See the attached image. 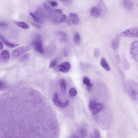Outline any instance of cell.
<instances>
[{
    "instance_id": "3",
    "label": "cell",
    "mask_w": 138,
    "mask_h": 138,
    "mask_svg": "<svg viewBox=\"0 0 138 138\" xmlns=\"http://www.w3.org/2000/svg\"><path fill=\"white\" fill-rule=\"evenodd\" d=\"M120 35L124 37H138V27L130 28L122 32Z\"/></svg>"
},
{
    "instance_id": "6",
    "label": "cell",
    "mask_w": 138,
    "mask_h": 138,
    "mask_svg": "<svg viewBox=\"0 0 138 138\" xmlns=\"http://www.w3.org/2000/svg\"><path fill=\"white\" fill-rule=\"evenodd\" d=\"M70 68V65L68 62H65L56 67L54 70L56 72H60L64 73L69 72Z\"/></svg>"
},
{
    "instance_id": "40",
    "label": "cell",
    "mask_w": 138,
    "mask_h": 138,
    "mask_svg": "<svg viewBox=\"0 0 138 138\" xmlns=\"http://www.w3.org/2000/svg\"><path fill=\"white\" fill-rule=\"evenodd\" d=\"M78 137H78L77 136H74V135L68 137V138H78Z\"/></svg>"
},
{
    "instance_id": "25",
    "label": "cell",
    "mask_w": 138,
    "mask_h": 138,
    "mask_svg": "<svg viewBox=\"0 0 138 138\" xmlns=\"http://www.w3.org/2000/svg\"><path fill=\"white\" fill-rule=\"evenodd\" d=\"M29 54L26 53L23 55L21 58L20 60L21 61H24L28 60L30 58Z\"/></svg>"
},
{
    "instance_id": "14",
    "label": "cell",
    "mask_w": 138,
    "mask_h": 138,
    "mask_svg": "<svg viewBox=\"0 0 138 138\" xmlns=\"http://www.w3.org/2000/svg\"><path fill=\"white\" fill-rule=\"evenodd\" d=\"M101 64L102 67L107 71H110V68L106 60L104 58H102L101 61Z\"/></svg>"
},
{
    "instance_id": "13",
    "label": "cell",
    "mask_w": 138,
    "mask_h": 138,
    "mask_svg": "<svg viewBox=\"0 0 138 138\" xmlns=\"http://www.w3.org/2000/svg\"><path fill=\"white\" fill-rule=\"evenodd\" d=\"M66 16L65 15H61L57 16L53 20V22L56 23H59L65 22Z\"/></svg>"
},
{
    "instance_id": "38",
    "label": "cell",
    "mask_w": 138,
    "mask_h": 138,
    "mask_svg": "<svg viewBox=\"0 0 138 138\" xmlns=\"http://www.w3.org/2000/svg\"><path fill=\"white\" fill-rule=\"evenodd\" d=\"M32 24L33 26H34L35 28H37V29H40L41 28V27L40 26L36 24V23H32Z\"/></svg>"
},
{
    "instance_id": "29",
    "label": "cell",
    "mask_w": 138,
    "mask_h": 138,
    "mask_svg": "<svg viewBox=\"0 0 138 138\" xmlns=\"http://www.w3.org/2000/svg\"><path fill=\"white\" fill-rule=\"evenodd\" d=\"M66 5H68L72 3L73 0H59Z\"/></svg>"
},
{
    "instance_id": "22",
    "label": "cell",
    "mask_w": 138,
    "mask_h": 138,
    "mask_svg": "<svg viewBox=\"0 0 138 138\" xmlns=\"http://www.w3.org/2000/svg\"><path fill=\"white\" fill-rule=\"evenodd\" d=\"M30 15L34 19V20L36 22L38 23H41L42 21L40 18L33 12H31L30 13Z\"/></svg>"
},
{
    "instance_id": "16",
    "label": "cell",
    "mask_w": 138,
    "mask_h": 138,
    "mask_svg": "<svg viewBox=\"0 0 138 138\" xmlns=\"http://www.w3.org/2000/svg\"><path fill=\"white\" fill-rule=\"evenodd\" d=\"M14 23L17 26L23 29H28L29 28V26L24 22L20 21H15Z\"/></svg>"
},
{
    "instance_id": "5",
    "label": "cell",
    "mask_w": 138,
    "mask_h": 138,
    "mask_svg": "<svg viewBox=\"0 0 138 138\" xmlns=\"http://www.w3.org/2000/svg\"><path fill=\"white\" fill-rule=\"evenodd\" d=\"M130 52L132 58L138 62V41H135L131 44Z\"/></svg>"
},
{
    "instance_id": "34",
    "label": "cell",
    "mask_w": 138,
    "mask_h": 138,
    "mask_svg": "<svg viewBox=\"0 0 138 138\" xmlns=\"http://www.w3.org/2000/svg\"><path fill=\"white\" fill-rule=\"evenodd\" d=\"M55 11L57 14L59 15H62L63 11L61 9H55Z\"/></svg>"
},
{
    "instance_id": "27",
    "label": "cell",
    "mask_w": 138,
    "mask_h": 138,
    "mask_svg": "<svg viewBox=\"0 0 138 138\" xmlns=\"http://www.w3.org/2000/svg\"><path fill=\"white\" fill-rule=\"evenodd\" d=\"M80 134L82 137H84L87 135V132L86 130L83 129L80 131Z\"/></svg>"
},
{
    "instance_id": "1",
    "label": "cell",
    "mask_w": 138,
    "mask_h": 138,
    "mask_svg": "<svg viewBox=\"0 0 138 138\" xmlns=\"http://www.w3.org/2000/svg\"><path fill=\"white\" fill-rule=\"evenodd\" d=\"M126 91L130 97L134 100L138 99V83L131 80L127 81L125 84Z\"/></svg>"
},
{
    "instance_id": "24",
    "label": "cell",
    "mask_w": 138,
    "mask_h": 138,
    "mask_svg": "<svg viewBox=\"0 0 138 138\" xmlns=\"http://www.w3.org/2000/svg\"><path fill=\"white\" fill-rule=\"evenodd\" d=\"M69 93L70 96L73 97L76 96L77 94V90L73 88H71L70 90Z\"/></svg>"
},
{
    "instance_id": "37",
    "label": "cell",
    "mask_w": 138,
    "mask_h": 138,
    "mask_svg": "<svg viewBox=\"0 0 138 138\" xmlns=\"http://www.w3.org/2000/svg\"><path fill=\"white\" fill-rule=\"evenodd\" d=\"M50 4L51 6L53 7H56L58 5V3L55 2H51L50 3Z\"/></svg>"
},
{
    "instance_id": "9",
    "label": "cell",
    "mask_w": 138,
    "mask_h": 138,
    "mask_svg": "<svg viewBox=\"0 0 138 138\" xmlns=\"http://www.w3.org/2000/svg\"><path fill=\"white\" fill-rule=\"evenodd\" d=\"M101 14V16H104L107 13V7L103 1L99 2L98 7H97Z\"/></svg>"
},
{
    "instance_id": "12",
    "label": "cell",
    "mask_w": 138,
    "mask_h": 138,
    "mask_svg": "<svg viewBox=\"0 0 138 138\" xmlns=\"http://www.w3.org/2000/svg\"><path fill=\"white\" fill-rule=\"evenodd\" d=\"M0 37H1V40H2L4 44L10 48H14V47L18 46L19 45L18 44L12 43L9 42L1 35Z\"/></svg>"
},
{
    "instance_id": "7",
    "label": "cell",
    "mask_w": 138,
    "mask_h": 138,
    "mask_svg": "<svg viewBox=\"0 0 138 138\" xmlns=\"http://www.w3.org/2000/svg\"><path fill=\"white\" fill-rule=\"evenodd\" d=\"M53 101L57 106L61 108H65L68 106L69 104L68 101H66L65 103L61 102L59 99L57 94H54L53 97Z\"/></svg>"
},
{
    "instance_id": "33",
    "label": "cell",
    "mask_w": 138,
    "mask_h": 138,
    "mask_svg": "<svg viewBox=\"0 0 138 138\" xmlns=\"http://www.w3.org/2000/svg\"><path fill=\"white\" fill-rule=\"evenodd\" d=\"M65 22L69 26L71 25V23L69 19L67 16H66Z\"/></svg>"
},
{
    "instance_id": "36",
    "label": "cell",
    "mask_w": 138,
    "mask_h": 138,
    "mask_svg": "<svg viewBox=\"0 0 138 138\" xmlns=\"http://www.w3.org/2000/svg\"><path fill=\"white\" fill-rule=\"evenodd\" d=\"M93 85V84L91 83L89 85L87 86V90L88 92H90V91Z\"/></svg>"
},
{
    "instance_id": "31",
    "label": "cell",
    "mask_w": 138,
    "mask_h": 138,
    "mask_svg": "<svg viewBox=\"0 0 138 138\" xmlns=\"http://www.w3.org/2000/svg\"><path fill=\"white\" fill-rule=\"evenodd\" d=\"M94 136L95 138H100V133L98 131L97 129H95L94 130Z\"/></svg>"
},
{
    "instance_id": "20",
    "label": "cell",
    "mask_w": 138,
    "mask_h": 138,
    "mask_svg": "<svg viewBox=\"0 0 138 138\" xmlns=\"http://www.w3.org/2000/svg\"><path fill=\"white\" fill-rule=\"evenodd\" d=\"M81 41V37L79 34L78 33H76L73 37V41L74 44L76 45H79Z\"/></svg>"
},
{
    "instance_id": "2",
    "label": "cell",
    "mask_w": 138,
    "mask_h": 138,
    "mask_svg": "<svg viewBox=\"0 0 138 138\" xmlns=\"http://www.w3.org/2000/svg\"><path fill=\"white\" fill-rule=\"evenodd\" d=\"M32 45L35 50L39 53H44V51L41 36L37 35L33 41Z\"/></svg>"
},
{
    "instance_id": "32",
    "label": "cell",
    "mask_w": 138,
    "mask_h": 138,
    "mask_svg": "<svg viewBox=\"0 0 138 138\" xmlns=\"http://www.w3.org/2000/svg\"><path fill=\"white\" fill-rule=\"evenodd\" d=\"M95 103L96 102L94 101L90 102L89 106V108L90 111L92 110Z\"/></svg>"
},
{
    "instance_id": "17",
    "label": "cell",
    "mask_w": 138,
    "mask_h": 138,
    "mask_svg": "<svg viewBox=\"0 0 138 138\" xmlns=\"http://www.w3.org/2000/svg\"><path fill=\"white\" fill-rule=\"evenodd\" d=\"M124 6L127 9H131L133 6V3L130 0H123Z\"/></svg>"
},
{
    "instance_id": "19",
    "label": "cell",
    "mask_w": 138,
    "mask_h": 138,
    "mask_svg": "<svg viewBox=\"0 0 138 138\" xmlns=\"http://www.w3.org/2000/svg\"><path fill=\"white\" fill-rule=\"evenodd\" d=\"M119 40L118 37L113 40L111 44L112 48L114 49H117L119 45Z\"/></svg>"
},
{
    "instance_id": "10",
    "label": "cell",
    "mask_w": 138,
    "mask_h": 138,
    "mask_svg": "<svg viewBox=\"0 0 138 138\" xmlns=\"http://www.w3.org/2000/svg\"><path fill=\"white\" fill-rule=\"evenodd\" d=\"M104 107L100 103H95L91 111L93 115H95L100 111L104 108Z\"/></svg>"
},
{
    "instance_id": "15",
    "label": "cell",
    "mask_w": 138,
    "mask_h": 138,
    "mask_svg": "<svg viewBox=\"0 0 138 138\" xmlns=\"http://www.w3.org/2000/svg\"><path fill=\"white\" fill-rule=\"evenodd\" d=\"M91 15L94 17H101V14L97 7H94L92 9Z\"/></svg>"
},
{
    "instance_id": "28",
    "label": "cell",
    "mask_w": 138,
    "mask_h": 138,
    "mask_svg": "<svg viewBox=\"0 0 138 138\" xmlns=\"http://www.w3.org/2000/svg\"><path fill=\"white\" fill-rule=\"evenodd\" d=\"M57 61L56 60H54L52 61L49 65V68H54L55 66L57 63Z\"/></svg>"
},
{
    "instance_id": "11",
    "label": "cell",
    "mask_w": 138,
    "mask_h": 138,
    "mask_svg": "<svg viewBox=\"0 0 138 138\" xmlns=\"http://www.w3.org/2000/svg\"><path fill=\"white\" fill-rule=\"evenodd\" d=\"M70 20L74 25H77L79 23V17L77 14L74 13H70L69 16Z\"/></svg>"
},
{
    "instance_id": "35",
    "label": "cell",
    "mask_w": 138,
    "mask_h": 138,
    "mask_svg": "<svg viewBox=\"0 0 138 138\" xmlns=\"http://www.w3.org/2000/svg\"><path fill=\"white\" fill-rule=\"evenodd\" d=\"M1 27L2 28H4L7 27L8 26L7 23L3 22H1L0 23Z\"/></svg>"
},
{
    "instance_id": "42",
    "label": "cell",
    "mask_w": 138,
    "mask_h": 138,
    "mask_svg": "<svg viewBox=\"0 0 138 138\" xmlns=\"http://www.w3.org/2000/svg\"></svg>"
},
{
    "instance_id": "41",
    "label": "cell",
    "mask_w": 138,
    "mask_h": 138,
    "mask_svg": "<svg viewBox=\"0 0 138 138\" xmlns=\"http://www.w3.org/2000/svg\"><path fill=\"white\" fill-rule=\"evenodd\" d=\"M64 54L65 56H66L67 55V51L66 50V49H64Z\"/></svg>"
},
{
    "instance_id": "23",
    "label": "cell",
    "mask_w": 138,
    "mask_h": 138,
    "mask_svg": "<svg viewBox=\"0 0 138 138\" xmlns=\"http://www.w3.org/2000/svg\"><path fill=\"white\" fill-rule=\"evenodd\" d=\"M43 6L45 9V10L51 13L56 12L55 11V10L46 4L44 3L43 4Z\"/></svg>"
},
{
    "instance_id": "18",
    "label": "cell",
    "mask_w": 138,
    "mask_h": 138,
    "mask_svg": "<svg viewBox=\"0 0 138 138\" xmlns=\"http://www.w3.org/2000/svg\"><path fill=\"white\" fill-rule=\"evenodd\" d=\"M59 83L61 91L63 93H65L66 90V86L65 80L64 79L61 80L59 81Z\"/></svg>"
},
{
    "instance_id": "39",
    "label": "cell",
    "mask_w": 138,
    "mask_h": 138,
    "mask_svg": "<svg viewBox=\"0 0 138 138\" xmlns=\"http://www.w3.org/2000/svg\"><path fill=\"white\" fill-rule=\"evenodd\" d=\"M3 45L1 41L0 42V49L2 50L3 49Z\"/></svg>"
},
{
    "instance_id": "30",
    "label": "cell",
    "mask_w": 138,
    "mask_h": 138,
    "mask_svg": "<svg viewBox=\"0 0 138 138\" xmlns=\"http://www.w3.org/2000/svg\"><path fill=\"white\" fill-rule=\"evenodd\" d=\"M94 55L96 58H98L99 55V51L98 48H97L95 49L94 52Z\"/></svg>"
},
{
    "instance_id": "21",
    "label": "cell",
    "mask_w": 138,
    "mask_h": 138,
    "mask_svg": "<svg viewBox=\"0 0 138 138\" xmlns=\"http://www.w3.org/2000/svg\"><path fill=\"white\" fill-rule=\"evenodd\" d=\"M123 64L124 68L125 69L128 70H129L130 68V65L129 62L126 58H123Z\"/></svg>"
},
{
    "instance_id": "26",
    "label": "cell",
    "mask_w": 138,
    "mask_h": 138,
    "mask_svg": "<svg viewBox=\"0 0 138 138\" xmlns=\"http://www.w3.org/2000/svg\"><path fill=\"white\" fill-rule=\"evenodd\" d=\"M83 83L87 86L89 85L91 83L90 82V81L89 79L86 77H85L83 79Z\"/></svg>"
},
{
    "instance_id": "4",
    "label": "cell",
    "mask_w": 138,
    "mask_h": 138,
    "mask_svg": "<svg viewBox=\"0 0 138 138\" xmlns=\"http://www.w3.org/2000/svg\"><path fill=\"white\" fill-rule=\"evenodd\" d=\"M30 49V47L28 46H24L19 47L12 52L11 55V58L13 59L16 58Z\"/></svg>"
},
{
    "instance_id": "8",
    "label": "cell",
    "mask_w": 138,
    "mask_h": 138,
    "mask_svg": "<svg viewBox=\"0 0 138 138\" xmlns=\"http://www.w3.org/2000/svg\"><path fill=\"white\" fill-rule=\"evenodd\" d=\"M10 57V54L7 50L2 51L1 55V62L2 64H6L8 62Z\"/></svg>"
}]
</instances>
